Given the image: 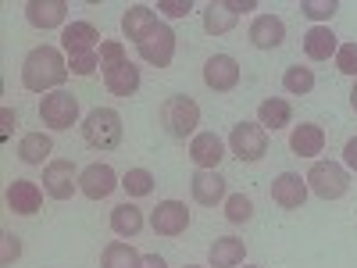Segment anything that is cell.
<instances>
[{
	"label": "cell",
	"instance_id": "25",
	"mask_svg": "<svg viewBox=\"0 0 357 268\" xmlns=\"http://www.w3.org/2000/svg\"><path fill=\"white\" fill-rule=\"evenodd\" d=\"M257 122L264 126V129H286L289 122H293V107L282 100V97H268V100H261L257 104Z\"/></svg>",
	"mask_w": 357,
	"mask_h": 268
},
{
	"label": "cell",
	"instance_id": "39",
	"mask_svg": "<svg viewBox=\"0 0 357 268\" xmlns=\"http://www.w3.org/2000/svg\"><path fill=\"white\" fill-rule=\"evenodd\" d=\"M225 4H229V11H232V15H240V11H254V8H257L254 0H225Z\"/></svg>",
	"mask_w": 357,
	"mask_h": 268
},
{
	"label": "cell",
	"instance_id": "6",
	"mask_svg": "<svg viewBox=\"0 0 357 268\" xmlns=\"http://www.w3.org/2000/svg\"><path fill=\"white\" fill-rule=\"evenodd\" d=\"M229 147L240 161H261L268 154V129L261 122H236L229 133Z\"/></svg>",
	"mask_w": 357,
	"mask_h": 268
},
{
	"label": "cell",
	"instance_id": "30",
	"mask_svg": "<svg viewBox=\"0 0 357 268\" xmlns=\"http://www.w3.org/2000/svg\"><path fill=\"white\" fill-rule=\"evenodd\" d=\"M122 190L129 197H151L154 193V172L151 168H129L122 175Z\"/></svg>",
	"mask_w": 357,
	"mask_h": 268
},
{
	"label": "cell",
	"instance_id": "38",
	"mask_svg": "<svg viewBox=\"0 0 357 268\" xmlns=\"http://www.w3.org/2000/svg\"><path fill=\"white\" fill-rule=\"evenodd\" d=\"M343 165H347L350 172H357V136H350L347 147H343Z\"/></svg>",
	"mask_w": 357,
	"mask_h": 268
},
{
	"label": "cell",
	"instance_id": "3",
	"mask_svg": "<svg viewBox=\"0 0 357 268\" xmlns=\"http://www.w3.org/2000/svg\"><path fill=\"white\" fill-rule=\"evenodd\" d=\"M161 126L172 140H193L197 136V126H200V104L186 94H175L161 104Z\"/></svg>",
	"mask_w": 357,
	"mask_h": 268
},
{
	"label": "cell",
	"instance_id": "14",
	"mask_svg": "<svg viewBox=\"0 0 357 268\" xmlns=\"http://www.w3.org/2000/svg\"><path fill=\"white\" fill-rule=\"evenodd\" d=\"M8 207L15 215L29 218V215H36L40 207H43V190L33 183V179H15V183H8Z\"/></svg>",
	"mask_w": 357,
	"mask_h": 268
},
{
	"label": "cell",
	"instance_id": "27",
	"mask_svg": "<svg viewBox=\"0 0 357 268\" xmlns=\"http://www.w3.org/2000/svg\"><path fill=\"white\" fill-rule=\"evenodd\" d=\"M50 151H54V140L47 133H25L18 140V158L25 165H43L50 158Z\"/></svg>",
	"mask_w": 357,
	"mask_h": 268
},
{
	"label": "cell",
	"instance_id": "5",
	"mask_svg": "<svg viewBox=\"0 0 357 268\" xmlns=\"http://www.w3.org/2000/svg\"><path fill=\"white\" fill-rule=\"evenodd\" d=\"M40 122L47 129H72L79 122V97L68 94V89H54V94H47L40 100Z\"/></svg>",
	"mask_w": 357,
	"mask_h": 268
},
{
	"label": "cell",
	"instance_id": "1",
	"mask_svg": "<svg viewBox=\"0 0 357 268\" xmlns=\"http://www.w3.org/2000/svg\"><path fill=\"white\" fill-rule=\"evenodd\" d=\"M68 79V61L57 47H33L22 61V86L29 94H54L57 86Z\"/></svg>",
	"mask_w": 357,
	"mask_h": 268
},
{
	"label": "cell",
	"instance_id": "26",
	"mask_svg": "<svg viewBox=\"0 0 357 268\" xmlns=\"http://www.w3.org/2000/svg\"><path fill=\"white\" fill-rule=\"evenodd\" d=\"M143 225H146V218H143V211L136 204H118V207H111V229L118 232V236H139L143 232Z\"/></svg>",
	"mask_w": 357,
	"mask_h": 268
},
{
	"label": "cell",
	"instance_id": "18",
	"mask_svg": "<svg viewBox=\"0 0 357 268\" xmlns=\"http://www.w3.org/2000/svg\"><path fill=\"white\" fill-rule=\"evenodd\" d=\"M158 29H161V22H158V15L146 8V4H132V8L122 15V33H126L136 47H139L146 36H154Z\"/></svg>",
	"mask_w": 357,
	"mask_h": 268
},
{
	"label": "cell",
	"instance_id": "12",
	"mask_svg": "<svg viewBox=\"0 0 357 268\" xmlns=\"http://www.w3.org/2000/svg\"><path fill=\"white\" fill-rule=\"evenodd\" d=\"M139 57L146 65H154V68H168L172 65V57H175V33H172V25H165L161 22V29L154 36H146L139 47Z\"/></svg>",
	"mask_w": 357,
	"mask_h": 268
},
{
	"label": "cell",
	"instance_id": "11",
	"mask_svg": "<svg viewBox=\"0 0 357 268\" xmlns=\"http://www.w3.org/2000/svg\"><path fill=\"white\" fill-rule=\"evenodd\" d=\"M151 225L158 236H183L190 229V211L183 200H161L151 215Z\"/></svg>",
	"mask_w": 357,
	"mask_h": 268
},
{
	"label": "cell",
	"instance_id": "15",
	"mask_svg": "<svg viewBox=\"0 0 357 268\" xmlns=\"http://www.w3.org/2000/svg\"><path fill=\"white\" fill-rule=\"evenodd\" d=\"M190 193H193V200L204 204V207L225 204V197H229V193H225V179H222L218 172H211V168H197V172H193Z\"/></svg>",
	"mask_w": 357,
	"mask_h": 268
},
{
	"label": "cell",
	"instance_id": "35",
	"mask_svg": "<svg viewBox=\"0 0 357 268\" xmlns=\"http://www.w3.org/2000/svg\"><path fill=\"white\" fill-rule=\"evenodd\" d=\"M100 68V57L97 54H82V57H72L68 61V72L72 75H93Z\"/></svg>",
	"mask_w": 357,
	"mask_h": 268
},
{
	"label": "cell",
	"instance_id": "22",
	"mask_svg": "<svg viewBox=\"0 0 357 268\" xmlns=\"http://www.w3.org/2000/svg\"><path fill=\"white\" fill-rule=\"evenodd\" d=\"M336 50H340V36L329 25H314L304 33V54L311 61H329V57H336Z\"/></svg>",
	"mask_w": 357,
	"mask_h": 268
},
{
	"label": "cell",
	"instance_id": "4",
	"mask_svg": "<svg viewBox=\"0 0 357 268\" xmlns=\"http://www.w3.org/2000/svg\"><path fill=\"white\" fill-rule=\"evenodd\" d=\"M304 179H307V190L321 200H340L350 190V172L340 161H314Z\"/></svg>",
	"mask_w": 357,
	"mask_h": 268
},
{
	"label": "cell",
	"instance_id": "41",
	"mask_svg": "<svg viewBox=\"0 0 357 268\" xmlns=\"http://www.w3.org/2000/svg\"><path fill=\"white\" fill-rule=\"evenodd\" d=\"M11 126H18V114H15L11 107H4V136L11 133Z\"/></svg>",
	"mask_w": 357,
	"mask_h": 268
},
{
	"label": "cell",
	"instance_id": "37",
	"mask_svg": "<svg viewBox=\"0 0 357 268\" xmlns=\"http://www.w3.org/2000/svg\"><path fill=\"white\" fill-rule=\"evenodd\" d=\"M4 240V254H0V265H11L18 254H22V244H18V236H11V232H4L0 236Z\"/></svg>",
	"mask_w": 357,
	"mask_h": 268
},
{
	"label": "cell",
	"instance_id": "33",
	"mask_svg": "<svg viewBox=\"0 0 357 268\" xmlns=\"http://www.w3.org/2000/svg\"><path fill=\"white\" fill-rule=\"evenodd\" d=\"M100 68L107 72V68H114V65H122V61H129V57H126V43L122 40H104L100 43Z\"/></svg>",
	"mask_w": 357,
	"mask_h": 268
},
{
	"label": "cell",
	"instance_id": "17",
	"mask_svg": "<svg viewBox=\"0 0 357 268\" xmlns=\"http://www.w3.org/2000/svg\"><path fill=\"white\" fill-rule=\"evenodd\" d=\"M222 158H225V143H222L218 133H197V136L190 140V161H193L197 168L218 172Z\"/></svg>",
	"mask_w": 357,
	"mask_h": 268
},
{
	"label": "cell",
	"instance_id": "44",
	"mask_svg": "<svg viewBox=\"0 0 357 268\" xmlns=\"http://www.w3.org/2000/svg\"><path fill=\"white\" fill-rule=\"evenodd\" d=\"M186 268H200V265H186Z\"/></svg>",
	"mask_w": 357,
	"mask_h": 268
},
{
	"label": "cell",
	"instance_id": "2",
	"mask_svg": "<svg viewBox=\"0 0 357 268\" xmlns=\"http://www.w3.org/2000/svg\"><path fill=\"white\" fill-rule=\"evenodd\" d=\"M122 114L114 107H97L82 118V140L93 147V151H114L122 143Z\"/></svg>",
	"mask_w": 357,
	"mask_h": 268
},
{
	"label": "cell",
	"instance_id": "16",
	"mask_svg": "<svg viewBox=\"0 0 357 268\" xmlns=\"http://www.w3.org/2000/svg\"><path fill=\"white\" fill-rule=\"evenodd\" d=\"M25 18L33 29H57V25H65L68 18V0H29L25 4Z\"/></svg>",
	"mask_w": 357,
	"mask_h": 268
},
{
	"label": "cell",
	"instance_id": "40",
	"mask_svg": "<svg viewBox=\"0 0 357 268\" xmlns=\"http://www.w3.org/2000/svg\"><path fill=\"white\" fill-rule=\"evenodd\" d=\"M143 268H168V261H165L161 254H146V258H143Z\"/></svg>",
	"mask_w": 357,
	"mask_h": 268
},
{
	"label": "cell",
	"instance_id": "19",
	"mask_svg": "<svg viewBox=\"0 0 357 268\" xmlns=\"http://www.w3.org/2000/svg\"><path fill=\"white\" fill-rule=\"evenodd\" d=\"M286 40V22L279 15H257L250 22V43L257 50H275Z\"/></svg>",
	"mask_w": 357,
	"mask_h": 268
},
{
	"label": "cell",
	"instance_id": "8",
	"mask_svg": "<svg viewBox=\"0 0 357 268\" xmlns=\"http://www.w3.org/2000/svg\"><path fill=\"white\" fill-rule=\"evenodd\" d=\"M118 186H122V183H118L114 168L104 165V161H93V165H86L79 172V193L89 197V200H107Z\"/></svg>",
	"mask_w": 357,
	"mask_h": 268
},
{
	"label": "cell",
	"instance_id": "23",
	"mask_svg": "<svg viewBox=\"0 0 357 268\" xmlns=\"http://www.w3.org/2000/svg\"><path fill=\"white\" fill-rule=\"evenodd\" d=\"M104 86L111 89L114 97H132L136 89H139V68L132 61H122V65H114L104 72Z\"/></svg>",
	"mask_w": 357,
	"mask_h": 268
},
{
	"label": "cell",
	"instance_id": "29",
	"mask_svg": "<svg viewBox=\"0 0 357 268\" xmlns=\"http://www.w3.org/2000/svg\"><path fill=\"white\" fill-rule=\"evenodd\" d=\"M282 89H286V94H293V97L311 94V89H314V72L304 68V65H289L282 72Z\"/></svg>",
	"mask_w": 357,
	"mask_h": 268
},
{
	"label": "cell",
	"instance_id": "36",
	"mask_svg": "<svg viewBox=\"0 0 357 268\" xmlns=\"http://www.w3.org/2000/svg\"><path fill=\"white\" fill-rule=\"evenodd\" d=\"M158 11H165L168 18H186L193 11L190 0H158Z\"/></svg>",
	"mask_w": 357,
	"mask_h": 268
},
{
	"label": "cell",
	"instance_id": "10",
	"mask_svg": "<svg viewBox=\"0 0 357 268\" xmlns=\"http://www.w3.org/2000/svg\"><path fill=\"white\" fill-rule=\"evenodd\" d=\"M307 193V179H301L296 172H282L272 179V204H279L282 211H301Z\"/></svg>",
	"mask_w": 357,
	"mask_h": 268
},
{
	"label": "cell",
	"instance_id": "9",
	"mask_svg": "<svg viewBox=\"0 0 357 268\" xmlns=\"http://www.w3.org/2000/svg\"><path fill=\"white\" fill-rule=\"evenodd\" d=\"M75 190H79V172H75L72 161L57 158V161H50V165L43 168V193H47V197L68 200Z\"/></svg>",
	"mask_w": 357,
	"mask_h": 268
},
{
	"label": "cell",
	"instance_id": "20",
	"mask_svg": "<svg viewBox=\"0 0 357 268\" xmlns=\"http://www.w3.org/2000/svg\"><path fill=\"white\" fill-rule=\"evenodd\" d=\"M289 151L296 158H318L325 151V129L314 122H301L289 129Z\"/></svg>",
	"mask_w": 357,
	"mask_h": 268
},
{
	"label": "cell",
	"instance_id": "24",
	"mask_svg": "<svg viewBox=\"0 0 357 268\" xmlns=\"http://www.w3.org/2000/svg\"><path fill=\"white\" fill-rule=\"evenodd\" d=\"M240 15H232L225 0H211V4L204 8V33L207 36H225L229 29H236Z\"/></svg>",
	"mask_w": 357,
	"mask_h": 268
},
{
	"label": "cell",
	"instance_id": "31",
	"mask_svg": "<svg viewBox=\"0 0 357 268\" xmlns=\"http://www.w3.org/2000/svg\"><path fill=\"white\" fill-rule=\"evenodd\" d=\"M225 218H229L232 225L250 222V218H254V200H250V197H243V193L225 197Z\"/></svg>",
	"mask_w": 357,
	"mask_h": 268
},
{
	"label": "cell",
	"instance_id": "21",
	"mask_svg": "<svg viewBox=\"0 0 357 268\" xmlns=\"http://www.w3.org/2000/svg\"><path fill=\"white\" fill-rule=\"evenodd\" d=\"M243 258H247V244L240 240V236H218V240L211 244V251H207L211 268H240Z\"/></svg>",
	"mask_w": 357,
	"mask_h": 268
},
{
	"label": "cell",
	"instance_id": "32",
	"mask_svg": "<svg viewBox=\"0 0 357 268\" xmlns=\"http://www.w3.org/2000/svg\"><path fill=\"white\" fill-rule=\"evenodd\" d=\"M340 11V0H301V15H307L311 22H329Z\"/></svg>",
	"mask_w": 357,
	"mask_h": 268
},
{
	"label": "cell",
	"instance_id": "43",
	"mask_svg": "<svg viewBox=\"0 0 357 268\" xmlns=\"http://www.w3.org/2000/svg\"><path fill=\"white\" fill-rule=\"evenodd\" d=\"M243 268H264V265H243Z\"/></svg>",
	"mask_w": 357,
	"mask_h": 268
},
{
	"label": "cell",
	"instance_id": "13",
	"mask_svg": "<svg viewBox=\"0 0 357 268\" xmlns=\"http://www.w3.org/2000/svg\"><path fill=\"white\" fill-rule=\"evenodd\" d=\"M100 33H97V25L93 22H72L65 25V33H61V47L68 57H82V54H97L100 47Z\"/></svg>",
	"mask_w": 357,
	"mask_h": 268
},
{
	"label": "cell",
	"instance_id": "28",
	"mask_svg": "<svg viewBox=\"0 0 357 268\" xmlns=\"http://www.w3.org/2000/svg\"><path fill=\"white\" fill-rule=\"evenodd\" d=\"M100 268H143V254L129 244H107L100 254Z\"/></svg>",
	"mask_w": 357,
	"mask_h": 268
},
{
	"label": "cell",
	"instance_id": "34",
	"mask_svg": "<svg viewBox=\"0 0 357 268\" xmlns=\"http://www.w3.org/2000/svg\"><path fill=\"white\" fill-rule=\"evenodd\" d=\"M336 68H340L343 75L357 79V43H354V40L340 43V50H336Z\"/></svg>",
	"mask_w": 357,
	"mask_h": 268
},
{
	"label": "cell",
	"instance_id": "7",
	"mask_svg": "<svg viewBox=\"0 0 357 268\" xmlns=\"http://www.w3.org/2000/svg\"><path fill=\"white\" fill-rule=\"evenodd\" d=\"M204 86L215 94H229L240 86V61L232 54H211L204 61Z\"/></svg>",
	"mask_w": 357,
	"mask_h": 268
},
{
	"label": "cell",
	"instance_id": "42",
	"mask_svg": "<svg viewBox=\"0 0 357 268\" xmlns=\"http://www.w3.org/2000/svg\"><path fill=\"white\" fill-rule=\"evenodd\" d=\"M350 107L357 111V79H354V89H350Z\"/></svg>",
	"mask_w": 357,
	"mask_h": 268
}]
</instances>
